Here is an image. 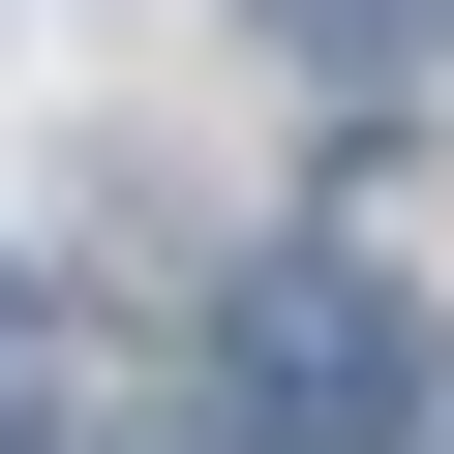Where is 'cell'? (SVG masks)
Listing matches in <instances>:
<instances>
[{
  "instance_id": "1",
  "label": "cell",
  "mask_w": 454,
  "mask_h": 454,
  "mask_svg": "<svg viewBox=\"0 0 454 454\" xmlns=\"http://www.w3.org/2000/svg\"><path fill=\"white\" fill-rule=\"evenodd\" d=\"M394 424H424V303L364 243H273L212 303V454H394Z\"/></svg>"
},
{
  "instance_id": "2",
  "label": "cell",
  "mask_w": 454,
  "mask_h": 454,
  "mask_svg": "<svg viewBox=\"0 0 454 454\" xmlns=\"http://www.w3.org/2000/svg\"><path fill=\"white\" fill-rule=\"evenodd\" d=\"M273 31H303L333 91H424V61H454V0H273Z\"/></svg>"
},
{
  "instance_id": "3",
  "label": "cell",
  "mask_w": 454,
  "mask_h": 454,
  "mask_svg": "<svg viewBox=\"0 0 454 454\" xmlns=\"http://www.w3.org/2000/svg\"><path fill=\"white\" fill-rule=\"evenodd\" d=\"M31 424H61V303L0 273V454H31Z\"/></svg>"
}]
</instances>
